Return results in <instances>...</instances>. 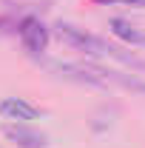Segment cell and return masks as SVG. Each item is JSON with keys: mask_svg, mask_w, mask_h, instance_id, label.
I'll return each mask as SVG.
<instances>
[{"mask_svg": "<svg viewBox=\"0 0 145 148\" xmlns=\"http://www.w3.org/2000/svg\"><path fill=\"white\" fill-rule=\"evenodd\" d=\"M60 37H66L68 43L80 46V49H85L88 54H114V57H122L117 49L105 46L103 40H97V37H91V34H83V32H77L74 26H68V23H60ZM122 60H125V57H122Z\"/></svg>", "mask_w": 145, "mask_h": 148, "instance_id": "obj_1", "label": "cell"}, {"mask_svg": "<svg viewBox=\"0 0 145 148\" xmlns=\"http://www.w3.org/2000/svg\"><path fill=\"white\" fill-rule=\"evenodd\" d=\"M20 40H23L26 51H31V54H40V51H46L49 32H46V26H43L37 17H26L23 23H20Z\"/></svg>", "mask_w": 145, "mask_h": 148, "instance_id": "obj_2", "label": "cell"}, {"mask_svg": "<svg viewBox=\"0 0 145 148\" xmlns=\"http://www.w3.org/2000/svg\"><path fill=\"white\" fill-rule=\"evenodd\" d=\"M0 114L6 120H37L40 117V108H34L31 103L26 100H17V97H9L0 103Z\"/></svg>", "mask_w": 145, "mask_h": 148, "instance_id": "obj_3", "label": "cell"}, {"mask_svg": "<svg viewBox=\"0 0 145 148\" xmlns=\"http://www.w3.org/2000/svg\"><path fill=\"white\" fill-rule=\"evenodd\" d=\"M6 137L12 143H17L20 148H46V134L40 131H31V128H23V125H6Z\"/></svg>", "mask_w": 145, "mask_h": 148, "instance_id": "obj_4", "label": "cell"}, {"mask_svg": "<svg viewBox=\"0 0 145 148\" xmlns=\"http://www.w3.org/2000/svg\"><path fill=\"white\" fill-rule=\"evenodd\" d=\"M111 26H114V32H117L120 37H125L128 43H137V46H145V34H140V32H134V29L128 26L125 20H114Z\"/></svg>", "mask_w": 145, "mask_h": 148, "instance_id": "obj_5", "label": "cell"}, {"mask_svg": "<svg viewBox=\"0 0 145 148\" xmlns=\"http://www.w3.org/2000/svg\"><path fill=\"white\" fill-rule=\"evenodd\" d=\"M128 3H145V0H128Z\"/></svg>", "mask_w": 145, "mask_h": 148, "instance_id": "obj_6", "label": "cell"}]
</instances>
